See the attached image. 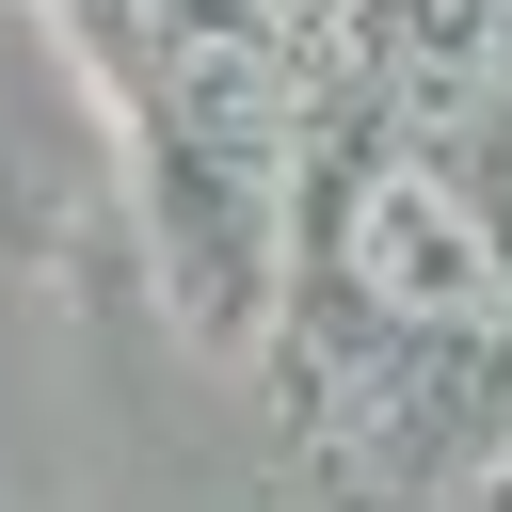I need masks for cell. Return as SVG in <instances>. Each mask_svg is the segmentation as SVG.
Returning <instances> with one entry per match:
<instances>
[{
  "label": "cell",
  "instance_id": "2",
  "mask_svg": "<svg viewBox=\"0 0 512 512\" xmlns=\"http://www.w3.org/2000/svg\"><path fill=\"white\" fill-rule=\"evenodd\" d=\"M320 16L352 0H128L96 48L144 112V192L176 240V304L208 336L256 320L272 256L304 240V160H320Z\"/></svg>",
  "mask_w": 512,
  "mask_h": 512
},
{
  "label": "cell",
  "instance_id": "1",
  "mask_svg": "<svg viewBox=\"0 0 512 512\" xmlns=\"http://www.w3.org/2000/svg\"><path fill=\"white\" fill-rule=\"evenodd\" d=\"M512 0H352V80L288 240V400L336 496L448 480L512 416Z\"/></svg>",
  "mask_w": 512,
  "mask_h": 512
}]
</instances>
